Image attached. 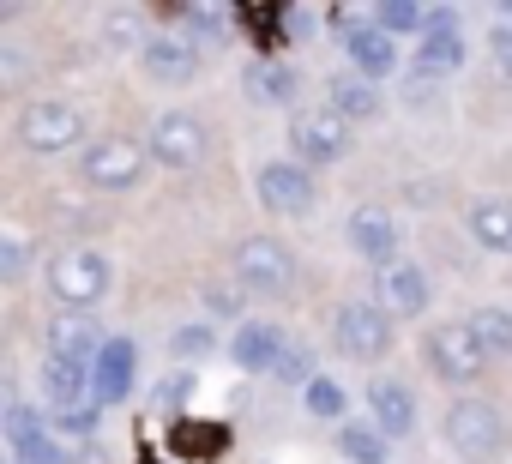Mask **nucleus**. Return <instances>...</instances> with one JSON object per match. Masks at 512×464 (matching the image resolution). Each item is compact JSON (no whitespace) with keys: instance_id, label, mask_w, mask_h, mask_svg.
I'll return each instance as SVG.
<instances>
[{"instance_id":"4c0bfd02","label":"nucleus","mask_w":512,"mask_h":464,"mask_svg":"<svg viewBox=\"0 0 512 464\" xmlns=\"http://www.w3.org/2000/svg\"><path fill=\"white\" fill-rule=\"evenodd\" d=\"M193 386H199V374H193V368H175V374L151 392V404H157V410H181V404L193 398Z\"/></svg>"},{"instance_id":"423d86ee","label":"nucleus","mask_w":512,"mask_h":464,"mask_svg":"<svg viewBox=\"0 0 512 464\" xmlns=\"http://www.w3.org/2000/svg\"><path fill=\"white\" fill-rule=\"evenodd\" d=\"M464 55H470V43H464V13H458V7H428V31H422V43H416L404 97L422 103L428 85H440V79H452V73L464 67Z\"/></svg>"},{"instance_id":"0eeeda50","label":"nucleus","mask_w":512,"mask_h":464,"mask_svg":"<svg viewBox=\"0 0 512 464\" xmlns=\"http://www.w3.org/2000/svg\"><path fill=\"white\" fill-rule=\"evenodd\" d=\"M284 139H290V157H296L302 169H332V163H344V157L356 151V127H350L344 115H332L326 103L296 109L290 127H284Z\"/></svg>"},{"instance_id":"5701e85b","label":"nucleus","mask_w":512,"mask_h":464,"mask_svg":"<svg viewBox=\"0 0 512 464\" xmlns=\"http://www.w3.org/2000/svg\"><path fill=\"white\" fill-rule=\"evenodd\" d=\"M344 61H350V73H362V79H374V85H386L392 73H398V43L368 19L350 43H344Z\"/></svg>"},{"instance_id":"7c9ffc66","label":"nucleus","mask_w":512,"mask_h":464,"mask_svg":"<svg viewBox=\"0 0 512 464\" xmlns=\"http://www.w3.org/2000/svg\"><path fill=\"white\" fill-rule=\"evenodd\" d=\"M0 434H7V446L19 452L25 440H37V434H49V410H37V404H25V398H13L7 410H0Z\"/></svg>"},{"instance_id":"c85d7f7f","label":"nucleus","mask_w":512,"mask_h":464,"mask_svg":"<svg viewBox=\"0 0 512 464\" xmlns=\"http://www.w3.org/2000/svg\"><path fill=\"white\" fill-rule=\"evenodd\" d=\"M374 25L398 43V37H416L422 43V31H428V7H416V0H380L374 7Z\"/></svg>"},{"instance_id":"b1692460","label":"nucleus","mask_w":512,"mask_h":464,"mask_svg":"<svg viewBox=\"0 0 512 464\" xmlns=\"http://www.w3.org/2000/svg\"><path fill=\"white\" fill-rule=\"evenodd\" d=\"M332 440H338V458H344V464H392V446H398V440H386L368 416L338 422V428H332Z\"/></svg>"},{"instance_id":"412c9836","label":"nucleus","mask_w":512,"mask_h":464,"mask_svg":"<svg viewBox=\"0 0 512 464\" xmlns=\"http://www.w3.org/2000/svg\"><path fill=\"white\" fill-rule=\"evenodd\" d=\"M103 326L91 320V314H61V320H49V350L43 356H61V362H79V368H97V356H103Z\"/></svg>"},{"instance_id":"e433bc0d","label":"nucleus","mask_w":512,"mask_h":464,"mask_svg":"<svg viewBox=\"0 0 512 464\" xmlns=\"http://www.w3.org/2000/svg\"><path fill=\"white\" fill-rule=\"evenodd\" d=\"M13 464H79L73 452H67V440L49 428V434H37V440H25L19 452H13Z\"/></svg>"},{"instance_id":"a878e982","label":"nucleus","mask_w":512,"mask_h":464,"mask_svg":"<svg viewBox=\"0 0 512 464\" xmlns=\"http://www.w3.org/2000/svg\"><path fill=\"white\" fill-rule=\"evenodd\" d=\"M169 446H175L181 458H217V452L229 446V428H223V422H193V416H181V422L169 428Z\"/></svg>"},{"instance_id":"2f4dec72","label":"nucleus","mask_w":512,"mask_h":464,"mask_svg":"<svg viewBox=\"0 0 512 464\" xmlns=\"http://www.w3.org/2000/svg\"><path fill=\"white\" fill-rule=\"evenodd\" d=\"M272 380H278V386H284V392H290V386H296V392H308V386H314V380H320V368H314V350H308V344H296V338H290V350H284V356H278V368H272Z\"/></svg>"},{"instance_id":"bb28decb","label":"nucleus","mask_w":512,"mask_h":464,"mask_svg":"<svg viewBox=\"0 0 512 464\" xmlns=\"http://www.w3.org/2000/svg\"><path fill=\"white\" fill-rule=\"evenodd\" d=\"M163 19H175V25H187V37L193 43H229V25H235V13L229 7H169Z\"/></svg>"},{"instance_id":"20e7f679","label":"nucleus","mask_w":512,"mask_h":464,"mask_svg":"<svg viewBox=\"0 0 512 464\" xmlns=\"http://www.w3.org/2000/svg\"><path fill=\"white\" fill-rule=\"evenodd\" d=\"M392 326H398V320H392L374 296H344V302L332 308V320H326V338H332V350H338L344 362L374 368V362H386L392 344H398Z\"/></svg>"},{"instance_id":"ea45409f","label":"nucleus","mask_w":512,"mask_h":464,"mask_svg":"<svg viewBox=\"0 0 512 464\" xmlns=\"http://www.w3.org/2000/svg\"><path fill=\"white\" fill-rule=\"evenodd\" d=\"M241 302H247V296H229V290L205 284V308H211V314H235V326H241Z\"/></svg>"},{"instance_id":"c9c22d12","label":"nucleus","mask_w":512,"mask_h":464,"mask_svg":"<svg viewBox=\"0 0 512 464\" xmlns=\"http://www.w3.org/2000/svg\"><path fill=\"white\" fill-rule=\"evenodd\" d=\"M49 428H55L61 440H97V428H103V404H79V410H61V416H49Z\"/></svg>"},{"instance_id":"c756f323","label":"nucleus","mask_w":512,"mask_h":464,"mask_svg":"<svg viewBox=\"0 0 512 464\" xmlns=\"http://www.w3.org/2000/svg\"><path fill=\"white\" fill-rule=\"evenodd\" d=\"M302 410L320 416V422H350V392H344V380H338V374H320V380L302 392Z\"/></svg>"},{"instance_id":"1a4fd4ad","label":"nucleus","mask_w":512,"mask_h":464,"mask_svg":"<svg viewBox=\"0 0 512 464\" xmlns=\"http://www.w3.org/2000/svg\"><path fill=\"white\" fill-rule=\"evenodd\" d=\"M145 157H151V151H145L139 139L103 133V139H91V145L79 151V181L97 187V193H127V187L145 181Z\"/></svg>"},{"instance_id":"39448f33","label":"nucleus","mask_w":512,"mask_h":464,"mask_svg":"<svg viewBox=\"0 0 512 464\" xmlns=\"http://www.w3.org/2000/svg\"><path fill=\"white\" fill-rule=\"evenodd\" d=\"M13 139H19V151H31V157H61V151H85L91 145V121H85V109H73V103H61V97H31V103H19V115H13Z\"/></svg>"},{"instance_id":"4468645a","label":"nucleus","mask_w":512,"mask_h":464,"mask_svg":"<svg viewBox=\"0 0 512 464\" xmlns=\"http://www.w3.org/2000/svg\"><path fill=\"white\" fill-rule=\"evenodd\" d=\"M362 404H368V422H374L386 440H410V434L422 428V398H416V386L398 380V374H374V380L362 386Z\"/></svg>"},{"instance_id":"aec40b11","label":"nucleus","mask_w":512,"mask_h":464,"mask_svg":"<svg viewBox=\"0 0 512 464\" xmlns=\"http://www.w3.org/2000/svg\"><path fill=\"white\" fill-rule=\"evenodd\" d=\"M37 392H43V410H49V416L79 410V404H97V398H91V368L61 362V356H43V368H37Z\"/></svg>"},{"instance_id":"6e6552de","label":"nucleus","mask_w":512,"mask_h":464,"mask_svg":"<svg viewBox=\"0 0 512 464\" xmlns=\"http://www.w3.org/2000/svg\"><path fill=\"white\" fill-rule=\"evenodd\" d=\"M235 284L241 296H290L296 290V254L278 236H241L235 242Z\"/></svg>"},{"instance_id":"9b49d317","label":"nucleus","mask_w":512,"mask_h":464,"mask_svg":"<svg viewBox=\"0 0 512 464\" xmlns=\"http://www.w3.org/2000/svg\"><path fill=\"white\" fill-rule=\"evenodd\" d=\"M253 199H260V211H272V217H308L320 205V181L296 157H266L253 169Z\"/></svg>"},{"instance_id":"dca6fc26","label":"nucleus","mask_w":512,"mask_h":464,"mask_svg":"<svg viewBox=\"0 0 512 464\" xmlns=\"http://www.w3.org/2000/svg\"><path fill=\"white\" fill-rule=\"evenodd\" d=\"M133 386H139V344L127 332H109V344H103V356L91 368V398L109 410V404H127Z\"/></svg>"},{"instance_id":"f257e3e1","label":"nucleus","mask_w":512,"mask_h":464,"mask_svg":"<svg viewBox=\"0 0 512 464\" xmlns=\"http://www.w3.org/2000/svg\"><path fill=\"white\" fill-rule=\"evenodd\" d=\"M440 440L458 464H500L512 452V416H506L500 398L464 392L440 410Z\"/></svg>"},{"instance_id":"f704fd0d","label":"nucleus","mask_w":512,"mask_h":464,"mask_svg":"<svg viewBox=\"0 0 512 464\" xmlns=\"http://www.w3.org/2000/svg\"><path fill=\"white\" fill-rule=\"evenodd\" d=\"M25 272H31V236L25 229H7L0 236V284H25Z\"/></svg>"},{"instance_id":"2eb2a0df","label":"nucleus","mask_w":512,"mask_h":464,"mask_svg":"<svg viewBox=\"0 0 512 464\" xmlns=\"http://www.w3.org/2000/svg\"><path fill=\"white\" fill-rule=\"evenodd\" d=\"M374 302H380L392 320H422L428 302H434V278H428L416 260H398V266L374 272Z\"/></svg>"},{"instance_id":"7ed1b4c3","label":"nucleus","mask_w":512,"mask_h":464,"mask_svg":"<svg viewBox=\"0 0 512 464\" xmlns=\"http://www.w3.org/2000/svg\"><path fill=\"white\" fill-rule=\"evenodd\" d=\"M416 356H422V368H428L440 386H452L458 398L488 380V350L476 344V332H470L464 320H434V326L416 338Z\"/></svg>"},{"instance_id":"393cba45","label":"nucleus","mask_w":512,"mask_h":464,"mask_svg":"<svg viewBox=\"0 0 512 464\" xmlns=\"http://www.w3.org/2000/svg\"><path fill=\"white\" fill-rule=\"evenodd\" d=\"M464 326L476 332V344L488 350V362H512V308H500V302H476V308L464 314Z\"/></svg>"},{"instance_id":"473e14b6","label":"nucleus","mask_w":512,"mask_h":464,"mask_svg":"<svg viewBox=\"0 0 512 464\" xmlns=\"http://www.w3.org/2000/svg\"><path fill=\"white\" fill-rule=\"evenodd\" d=\"M488 61L500 79H512V0H500L488 13Z\"/></svg>"},{"instance_id":"ddd939ff","label":"nucleus","mask_w":512,"mask_h":464,"mask_svg":"<svg viewBox=\"0 0 512 464\" xmlns=\"http://www.w3.org/2000/svg\"><path fill=\"white\" fill-rule=\"evenodd\" d=\"M139 73L151 79V85H193L199 73H205V49L193 43V37H181V31H157V37H139Z\"/></svg>"},{"instance_id":"9d476101","label":"nucleus","mask_w":512,"mask_h":464,"mask_svg":"<svg viewBox=\"0 0 512 464\" xmlns=\"http://www.w3.org/2000/svg\"><path fill=\"white\" fill-rule=\"evenodd\" d=\"M145 151H151V163H163V169H199V163L211 157V127H205L193 109H163V115H151V127H145Z\"/></svg>"},{"instance_id":"f3484780","label":"nucleus","mask_w":512,"mask_h":464,"mask_svg":"<svg viewBox=\"0 0 512 464\" xmlns=\"http://www.w3.org/2000/svg\"><path fill=\"white\" fill-rule=\"evenodd\" d=\"M284 350H290V332H284L278 320H241V326L229 332V362H235L241 374H272Z\"/></svg>"},{"instance_id":"f03ea898","label":"nucleus","mask_w":512,"mask_h":464,"mask_svg":"<svg viewBox=\"0 0 512 464\" xmlns=\"http://www.w3.org/2000/svg\"><path fill=\"white\" fill-rule=\"evenodd\" d=\"M43 290L61 314H97L115 290V260L103 248H67L43 266Z\"/></svg>"},{"instance_id":"f8f14e48","label":"nucleus","mask_w":512,"mask_h":464,"mask_svg":"<svg viewBox=\"0 0 512 464\" xmlns=\"http://www.w3.org/2000/svg\"><path fill=\"white\" fill-rule=\"evenodd\" d=\"M344 248H350L356 260H368L374 272L398 266V260H404V223H398V211H386V205H356V211L344 217Z\"/></svg>"},{"instance_id":"a211bd4d","label":"nucleus","mask_w":512,"mask_h":464,"mask_svg":"<svg viewBox=\"0 0 512 464\" xmlns=\"http://www.w3.org/2000/svg\"><path fill=\"white\" fill-rule=\"evenodd\" d=\"M464 236L482 248V254H500L512 260V193H482L464 205Z\"/></svg>"},{"instance_id":"72a5a7b5","label":"nucleus","mask_w":512,"mask_h":464,"mask_svg":"<svg viewBox=\"0 0 512 464\" xmlns=\"http://www.w3.org/2000/svg\"><path fill=\"white\" fill-rule=\"evenodd\" d=\"M235 25L253 31L260 49H278L284 43V7H235Z\"/></svg>"},{"instance_id":"cd10ccee","label":"nucleus","mask_w":512,"mask_h":464,"mask_svg":"<svg viewBox=\"0 0 512 464\" xmlns=\"http://www.w3.org/2000/svg\"><path fill=\"white\" fill-rule=\"evenodd\" d=\"M169 350H175V362H205V356H217V350H229L223 338H217V326L211 320H187V326H175L169 332Z\"/></svg>"},{"instance_id":"6ab92c4d","label":"nucleus","mask_w":512,"mask_h":464,"mask_svg":"<svg viewBox=\"0 0 512 464\" xmlns=\"http://www.w3.org/2000/svg\"><path fill=\"white\" fill-rule=\"evenodd\" d=\"M326 109L344 115L350 127H368V121L386 115V91L374 79H362V73H332L326 79Z\"/></svg>"},{"instance_id":"58836bf2","label":"nucleus","mask_w":512,"mask_h":464,"mask_svg":"<svg viewBox=\"0 0 512 464\" xmlns=\"http://www.w3.org/2000/svg\"><path fill=\"white\" fill-rule=\"evenodd\" d=\"M320 25H326V13H314V7H284V43H308Z\"/></svg>"},{"instance_id":"4be33fe9","label":"nucleus","mask_w":512,"mask_h":464,"mask_svg":"<svg viewBox=\"0 0 512 464\" xmlns=\"http://www.w3.org/2000/svg\"><path fill=\"white\" fill-rule=\"evenodd\" d=\"M247 97L266 103V109H290V115H296L302 67H296V61H253V67H247Z\"/></svg>"}]
</instances>
